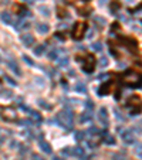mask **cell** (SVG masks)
<instances>
[{
    "label": "cell",
    "instance_id": "836d02e7",
    "mask_svg": "<svg viewBox=\"0 0 142 160\" xmlns=\"http://www.w3.org/2000/svg\"><path fill=\"white\" fill-rule=\"evenodd\" d=\"M76 139H77V140H83V139H84V132H77V133H76Z\"/></svg>",
    "mask_w": 142,
    "mask_h": 160
},
{
    "label": "cell",
    "instance_id": "ab89813d",
    "mask_svg": "<svg viewBox=\"0 0 142 160\" xmlns=\"http://www.w3.org/2000/svg\"><path fill=\"white\" fill-rule=\"evenodd\" d=\"M108 77H109L108 74H101V75L98 77V79H104V78H108Z\"/></svg>",
    "mask_w": 142,
    "mask_h": 160
},
{
    "label": "cell",
    "instance_id": "6da1fadb",
    "mask_svg": "<svg viewBox=\"0 0 142 160\" xmlns=\"http://www.w3.org/2000/svg\"><path fill=\"white\" fill-rule=\"evenodd\" d=\"M57 123L60 126H63L64 129H73V125H74V116L70 111H61L60 113H57V118H55Z\"/></svg>",
    "mask_w": 142,
    "mask_h": 160
},
{
    "label": "cell",
    "instance_id": "7c38bea8",
    "mask_svg": "<svg viewBox=\"0 0 142 160\" xmlns=\"http://www.w3.org/2000/svg\"><path fill=\"white\" fill-rule=\"evenodd\" d=\"M7 65L10 67V70H11V71H13V72H14V74H16V75H22V71H20V67H19V65L16 64V61H14V60H11V61H9V63H7Z\"/></svg>",
    "mask_w": 142,
    "mask_h": 160
},
{
    "label": "cell",
    "instance_id": "7402d4cb",
    "mask_svg": "<svg viewBox=\"0 0 142 160\" xmlns=\"http://www.w3.org/2000/svg\"><path fill=\"white\" fill-rule=\"evenodd\" d=\"M57 63H58V65H68V57H58L57 58Z\"/></svg>",
    "mask_w": 142,
    "mask_h": 160
},
{
    "label": "cell",
    "instance_id": "9c48e42d",
    "mask_svg": "<svg viewBox=\"0 0 142 160\" xmlns=\"http://www.w3.org/2000/svg\"><path fill=\"white\" fill-rule=\"evenodd\" d=\"M122 140L125 143H134L135 142V138H134V133L131 130H124L122 132Z\"/></svg>",
    "mask_w": 142,
    "mask_h": 160
},
{
    "label": "cell",
    "instance_id": "d590c367",
    "mask_svg": "<svg viewBox=\"0 0 142 160\" xmlns=\"http://www.w3.org/2000/svg\"><path fill=\"white\" fill-rule=\"evenodd\" d=\"M19 14H20V16H29L30 13H29V10H27V9H24V7H23V9H20Z\"/></svg>",
    "mask_w": 142,
    "mask_h": 160
},
{
    "label": "cell",
    "instance_id": "e575fe53",
    "mask_svg": "<svg viewBox=\"0 0 142 160\" xmlns=\"http://www.w3.org/2000/svg\"><path fill=\"white\" fill-rule=\"evenodd\" d=\"M31 160H45L43 156H40V154H37V153H34L33 156H31Z\"/></svg>",
    "mask_w": 142,
    "mask_h": 160
},
{
    "label": "cell",
    "instance_id": "2e32d148",
    "mask_svg": "<svg viewBox=\"0 0 142 160\" xmlns=\"http://www.w3.org/2000/svg\"><path fill=\"white\" fill-rule=\"evenodd\" d=\"M14 27H16L17 30H23V29L26 30V29L30 27V24H29L27 22H24V20H20V22H17L16 24H14Z\"/></svg>",
    "mask_w": 142,
    "mask_h": 160
},
{
    "label": "cell",
    "instance_id": "1f68e13d",
    "mask_svg": "<svg viewBox=\"0 0 142 160\" xmlns=\"http://www.w3.org/2000/svg\"><path fill=\"white\" fill-rule=\"evenodd\" d=\"M38 10H40V13H41V14H44V16H48V14H50V11H48V9H47V7H40Z\"/></svg>",
    "mask_w": 142,
    "mask_h": 160
},
{
    "label": "cell",
    "instance_id": "74e56055",
    "mask_svg": "<svg viewBox=\"0 0 142 160\" xmlns=\"http://www.w3.org/2000/svg\"><path fill=\"white\" fill-rule=\"evenodd\" d=\"M23 58H24V61H26V63H29V64H31V65H33V61H31V60H30V58H29L27 55H24Z\"/></svg>",
    "mask_w": 142,
    "mask_h": 160
},
{
    "label": "cell",
    "instance_id": "484cf974",
    "mask_svg": "<svg viewBox=\"0 0 142 160\" xmlns=\"http://www.w3.org/2000/svg\"><path fill=\"white\" fill-rule=\"evenodd\" d=\"M91 47H92V50H94V51H101V50H102V44H101V43H94Z\"/></svg>",
    "mask_w": 142,
    "mask_h": 160
},
{
    "label": "cell",
    "instance_id": "8d00e7d4",
    "mask_svg": "<svg viewBox=\"0 0 142 160\" xmlns=\"http://www.w3.org/2000/svg\"><path fill=\"white\" fill-rule=\"evenodd\" d=\"M4 79L9 82V84H11V85H16V81H13L11 78H9V77H4Z\"/></svg>",
    "mask_w": 142,
    "mask_h": 160
},
{
    "label": "cell",
    "instance_id": "f35d334b",
    "mask_svg": "<svg viewBox=\"0 0 142 160\" xmlns=\"http://www.w3.org/2000/svg\"><path fill=\"white\" fill-rule=\"evenodd\" d=\"M115 116L118 118V119H122V116H121V112L118 111V109H115Z\"/></svg>",
    "mask_w": 142,
    "mask_h": 160
},
{
    "label": "cell",
    "instance_id": "4316f807",
    "mask_svg": "<svg viewBox=\"0 0 142 160\" xmlns=\"http://www.w3.org/2000/svg\"><path fill=\"white\" fill-rule=\"evenodd\" d=\"M85 108H87V111H92L94 109V102L92 101H85Z\"/></svg>",
    "mask_w": 142,
    "mask_h": 160
},
{
    "label": "cell",
    "instance_id": "4dcf8cb0",
    "mask_svg": "<svg viewBox=\"0 0 142 160\" xmlns=\"http://www.w3.org/2000/svg\"><path fill=\"white\" fill-rule=\"evenodd\" d=\"M136 146H138V147H135V153H138V156L141 157V156H142V145H141V143H138Z\"/></svg>",
    "mask_w": 142,
    "mask_h": 160
},
{
    "label": "cell",
    "instance_id": "7bdbcfd3",
    "mask_svg": "<svg viewBox=\"0 0 142 160\" xmlns=\"http://www.w3.org/2000/svg\"><path fill=\"white\" fill-rule=\"evenodd\" d=\"M132 1H134V0H127V3H129V4H131Z\"/></svg>",
    "mask_w": 142,
    "mask_h": 160
},
{
    "label": "cell",
    "instance_id": "d4e9b609",
    "mask_svg": "<svg viewBox=\"0 0 142 160\" xmlns=\"http://www.w3.org/2000/svg\"><path fill=\"white\" fill-rule=\"evenodd\" d=\"M112 160H127V157L122 156L121 153H115V154H112Z\"/></svg>",
    "mask_w": 142,
    "mask_h": 160
},
{
    "label": "cell",
    "instance_id": "f1b7e54d",
    "mask_svg": "<svg viewBox=\"0 0 142 160\" xmlns=\"http://www.w3.org/2000/svg\"><path fill=\"white\" fill-rule=\"evenodd\" d=\"M134 14H135L138 19H141V20H142V6L139 7V9H136V10L134 11Z\"/></svg>",
    "mask_w": 142,
    "mask_h": 160
},
{
    "label": "cell",
    "instance_id": "7a4b0ae2",
    "mask_svg": "<svg viewBox=\"0 0 142 160\" xmlns=\"http://www.w3.org/2000/svg\"><path fill=\"white\" fill-rule=\"evenodd\" d=\"M124 84L128 86H136L139 85L142 82V75L139 72H136V71H134V70H129L127 74L124 75Z\"/></svg>",
    "mask_w": 142,
    "mask_h": 160
},
{
    "label": "cell",
    "instance_id": "8992f818",
    "mask_svg": "<svg viewBox=\"0 0 142 160\" xmlns=\"http://www.w3.org/2000/svg\"><path fill=\"white\" fill-rule=\"evenodd\" d=\"M85 30H87V24L85 23H76L74 29H73V37L76 40H80L85 34Z\"/></svg>",
    "mask_w": 142,
    "mask_h": 160
},
{
    "label": "cell",
    "instance_id": "9a60e30c",
    "mask_svg": "<svg viewBox=\"0 0 142 160\" xmlns=\"http://www.w3.org/2000/svg\"><path fill=\"white\" fill-rule=\"evenodd\" d=\"M91 118H92V115L90 113V111H87V112H84V113H81V116H80V122H81V123H85V122H90V120H91Z\"/></svg>",
    "mask_w": 142,
    "mask_h": 160
},
{
    "label": "cell",
    "instance_id": "e0dca14e",
    "mask_svg": "<svg viewBox=\"0 0 142 160\" xmlns=\"http://www.w3.org/2000/svg\"><path fill=\"white\" fill-rule=\"evenodd\" d=\"M29 113L31 115V118H33V120H34V122H36V123H41V122H43V118H41V115H40L38 112H34V111H30Z\"/></svg>",
    "mask_w": 142,
    "mask_h": 160
},
{
    "label": "cell",
    "instance_id": "60d3db41",
    "mask_svg": "<svg viewBox=\"0 0 142 160\" xmlns=\"http://www.w3.org/2000/svg\"><path fill=\"white\" fill-rule=\"evenodd\" d=\"M107 1H108V0H99V4H105Z\"/></svg>",
    "mask_w": 142,
    "mask_h": 160
},
{
    "label": "cell",
    "instance_id": "603a6c76",
    "mask_svg": "<svg viewBox=\"0 0 142 160\" xmlns=\"http://www.w3.org/2000/svg\"><path fill=\"white\" fill-rule=\"evenodd\" d=\"M48 58H50V60H55V58H58V50L54 48L53 51H50V53H48Z\"/></svg>",
    "mask_w": 142,
    "mask_h": 160
},
{
    "label": "cell",
    "instance_id": "ba28073f",
    "mask_svg": "<svg viewBox=\"0 0 142 160\" xmlns=\"http://www.w3.org/2000/svg\"><path fill=\"white\" fill-rule=\"evenodd\" d=\"M20 40H22L23 45H26V47H31V45L34 44V37L31 35V34H29V33H26V34H22Z\"/></svg>",
    "mask_w": 142,
    "mask_h": 160
},
{
    "label": "cell",
    "instance_id": "f546056e",
    "mask_svg": "<svg viewBox=\"0 0 142 160\" xmlns=\"http://www.w3.org/2000/svg\"><path fill=\"white\" fill-rule=\"evenodd\" d=\"M20 123H22V126H23V125H24V126H31V125H34L33 122H31V120H29V119H23Z\"/></svg>",
    "mask_w": 142,
    "mask_h": 160
},
{
    "label": "cell",
    "instance_id": "ee69618b",
    "mask_svg": "<svg viewBox=\"0 0 142 160\" xmlns=\"http://www.w3.org/2000/svg\"><path fill=\"white\" fill-rule=\"evenodd\" d=\"M16 160H22V159H16Z\"/></svg>",
    "mask_w": 142,
    "mask_h": 160
},
{
    "label": "cell",
    "instance_id": "b9f144b4",
    "mask_svg": "<svg viewBox=\"0 0 142 160\" xmlns=\"http://www.w3.org/2000/svg\"><path fill=\"white\" fill-rule=\"evenodd\" d=\"M53 160H64V159H61V157H54Z\"/></svg>",
    "mask_w": 142,
    "mask_h": 160
},
{
    "label": "cell",
    "instance_id": "ffe728a7",
    "mask_svg": "<svg viewBox=\"0 0 142 160\" xmlns=\"http://www.w3.org/2000/svg\"><path fill=\"white\" fill-rule=\"evenodd\" d=\"M102 138H104V142L108 143V145H114V143H115V138L111 136V135H104Z\"/></svg>",
    "mask_w": 142,
    "mask_h": 160
},
{
    "label": "cell",
    "instance_id": "4fadbf2b",
    "mask_svg": "<svg viewBox=\"0 0 142 160\" xmlns=\"http://www.w3.org/2000/svg\"><path fill=\"white\" fill-rule=\"evenodd\" d=\"M74 89H76L77 92H80V94H85L87 92V85L83 82V81H78L74 86Z\"/></svg>",
    "mask_w": 142,
    "mask_h": 160
},
{
    "label": "cell",
    "instance_id": "83f0119b",
    "mask_svg": "<svg viewBox=\"0 0 142 160\" xmlns=\"http://www.w3.org/2000/svg\"><path fill=\"white\" fill-rule=\"evenodd\" d=\"M38 105H40L41 108H44V109H48V111L51 109V105H50V104H47V102L44 104V101H38Z\"/></svg>",
    "mask_w": 142,
    "mask_h": 160
},
{
    "label": "cell",
    "instance_id": "d6a6232c",
    "mask_svg": "<svg viewBox=\"0 0 142 160\" xmlns=\"http://www.w3.org/2000/svg\"><path fill=\"white\" fill-rule=\"evenodd\" d=\"M63 153L68 154V156H73V149L71 147H66V149H63Z\"/></svg>",
    "mask_w": 142,
    "mask_h": 160
},
{
    "label": "cell",
    "instance_id": "44dd1931",
    "mask_svg": "<svg viewBox=\"0 0 142 160\" xmlns=\"http://www.w3.org/2000/svg\"><path fill=\"white\" fill-rule=\"evenodd\" d=\"M44 50H45V45L41 44V45H37L36 48H34V54H37V55H41L44 53Z\"/></svg>",
    "mask_w": 142,
    "mask_h": 160
},
{
    "label": "cell",
    "instance_id": "277c9868",
    "mask_svg": "<svg viewBox=\"0 0 142 160\" xmlns=\"http://www.w3.org/2000/svg\"><path fill=\"white\" fill-rule=\"evenodd\" d=\"M127 109L129 111L131 115H138L142 109V102L139 96H131L127 102Z\"/></svg>",
    "mask_w": 142,
    "mask_h": 160
},
{
    "label": "cell",
    "instance_id": "d6986e66",
    "mask_svg": "<svg viewBox=\"0 0 142 160\" xmlns=\"http://www.w3.org/2000/svg\"><path fill=\"white\" fill-rule=\"evenodd\" d=\"M94 23L97 24L98 29H102V27L105 26V20H104L101 16H95V17H94Z\"/></svg>",
    "mask_w": 142,
    "mask_h": 160
},
{
    "label": "cell",
    "instance_id": "52a82bcc",
    "mask_svg": "<svg viewBox=\"0 0 142 160\" xmlns=\"http://www.w3.org/2000/svg\"><path fill=\"white\" fill-rule=\"evenodd\" d=\"M98 120L101 122V125L104 126V128H107L109 123V119H108V111H107V108H101L98 112Z\"/></svg>",
    "mask_w": 142,
    "mask_h": 160
},
{
    "label": "cell",
    "instance_id": "3957f363",
    "mask_svg": "<svg viewBox=\"0 0 142 160\" xmlns=\"http://www.w3.org/2000/svg\"><path fill=\"white\" fill-rule=\"evenodd\" d=\"M77 61L81 64L83 67V71L84 72H92L94 71V67H95V60H94V57L92 55H84V57H78L77 58Z\"/></svg>",
    "mask_w": 142,
    "mask_h": 160
},
{
    "label": "cell",
    "instance_id": "cb8c5ba5",
    "mask_svg": "<svg viewBox=\"0 0 142 160\" xmlns=\"http://www.w3.org/2000/svg\"><path fill=\"white\" fill-rule=\"evenodd\" d=\"M98 64H99V67H107V65H108V60H107V57H101L99 61H98Z\"/></svg>",
    "mask_w": 142,
    "mask_h": 160
},
{
    "label": "cell",
    "instance_id": "8fae6325",
    "mask_svg": "<svg viewBox=\"0 0 142 160\" xmlns=\"http://www.w3.org/2000/svg\"><path fill=\"white\" fill-rule=\"evenodd\" d=\"M36 29H37V31L40 33V34H47L48 30H50V26L47 23H37Z\"/></svg>",
    "mask_w": 142,
    "mask_h": 160
},
{
    "label": "cell",
    "instance_id": "30bf717a",
    "mask_svg": "<svg viewBox=\"0 0 142 160\" xmlns=\"http://www.w3.org/2000/svg\"><path fill=\"white\" fill-rule=\"evenodd\" d=\"M0 20L4 23V24H11V23H13L11 14L9 11H1V13H0Z\"/></svg>",
    "mask_w": 142,
    "mask_h": 160
},
{
    "label": "cell",
    "instance_id": "5bb4252c",
    "mask_svg": "<svg viewBox=\"0 0 142 160\" xmlns=\"http://www.w3.org/2000/svg\"><path fill=\"white\" fill-rule=\"evenodd\" d=\"M40 147H41V150H43V152H45L47 154H50V153H51V146H50L47 142H44L43 139L40 140Z\"/></svg>",
    "mask_w": 142,
    "mask_h": 160
},
{
    "label": "cell",
    "instance_id": "5b68a950",
    "mask_svg": "<svg viewBox=\"0 0 142 160\" xmlns=\"http://www.w3.org/2000/svg\"><path fill=\"white\" fill-rule=\"evenodd\" d=\"M0 115L3 119H6L7 122H16L17 120V112L11 106H3L0 109Z\"/></svg>",
    "mask_w": 142,
    "mask_h": 160
},
{
    "label": "cell",
    "instance_id": "ac0fdd59",
    "mask_svg": "<svg viewBox=\"0 0 142 160\" xmlns=\"http://www.w3.org/2000/svg\"><path fill=\"white\" fill-rule=\"evenodd\" d=\"M73 156L83 159V157H84V149H83V147H74V149H73Z\"/></svg>",
    "mask_w": 142,
    "mask_h": 160
}]
</instances>
